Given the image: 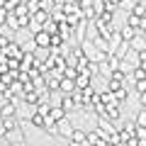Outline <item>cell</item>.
I'll return each mask as SVG.
<instances>
[{
    "label": "cell",
    "instance_id": "18",
    "mask_svg": "<svg viewBox=\"0 0 146 146\" xmlns=\"http://www.w3.org/2000/svg\"><path fill=\"white\" fill-rule=\"evenodd\" d=\"M141 36H144V39H146V32H144V34H141Z\"/></svg>",
    "mask_w": 146,
    "mask_h": 146
},
{
    "label": "cell",
    "instance_id": "1",
    "mask_svg": "<svg viewBox=\"0 0 146 146\" xmlns=\"http://www.w3.org/2000/svg\"><path fill=\"white\" fill-rule=\"evenodd\" d=\"M32 42H34V46H39V49H51V34L49 32H36L34 36H32Z\"/></svg>",
    "mask_w": 146,
    "mask_h": 146
},
{
    "label": "cell",
    "instance_id": "11",
    "mask_svg": "<svg viewBox=\"0 0 146 146\" xmlns=\"http://www.w3.org/2000/svg\"><path fill=\"white\" fill-rule=\"evenodd\" d=\"M7 29H12V32H20L22 29V25H20V20H17L15 15H12V12H7Z\"/></svg>",
    "mask_w": 146,
    "mask_h": 146
},
{
    "label": "cell",
    "instance_id": "8",
    "mask_svg": "<svg viewBox=\"0 0 146 146\" xmlns=\"http://www.w3.org/2000/svg\"><path fill=\"white\" fill-rule=\"evenodd\" d=\"M129 49H131V51H136V54H139V51H146V39H144L141 34H136L134 39L129 42Z\"/></svg>",
    "mask_w": 146,
    "mask_h": 146
},
{
    "label": "cell",
    "instance_id": "6",
    "mask_svg": "<svg viewBox=\"0 0 146 146\" xmlns=\"http://www.w3.org/2000/svg\"><path fill=\"white\" fill-rule=\"evenodd\" d=\"M90 73H78V76H76V78H73V83H76V90H85V88H90Z\"/></svg>",
    "mask_w": 146,
    "mask_h": 146
},
{
    "label": "cell",
    "instance_id": "9",
    "mask_svg": "<svg viewBox=\"0 0 146 146\" xmlns=\"http://www.w3.org/2000/svg\"><path fill=\"white\" fill-rule=\"evenodd\" d=\"M58 107L63 110V112H73V110H76V102H73V98L71 95H61V102H58Z\"/></svg>",
    "mask_w": 146,
    "mask_h": 146
},
{
    "label": "cell",
    "instance_id": "2",
    "mask_svg": "<svg viewBox=\"0 0 146 146\" xmlns=\"http://www.w3.org/2000/svg\"><path fill=\"white\" fill-rule=\"evenodd\" d=\"M73 129H76V127L71 124V119H68V117H63V119L56 122V131H58V136H63V139H68V136L73 134Z\"/></svg>",
    "mask_w": 146,
    "mask_h": 146
},
{
    "label": "cell",
    "instance_id": "13",
    "mask_svg": "<svg viewBox=\"0 0 146 146\" xmlns=\"http://www.w3.org/2000/svg\"><path fill=\"white\" fill-rule=\"evenodd\" d=\"M134 124H136V127H146V110H139V112H136Z\"/></svg>",
    "mask_w": 146,
    "mask_h": 146
},
{
    "label": "cell",
    "instance_id": "12",
    "mask_svg": "<svg viewBox=\"0 0 146 146\" xmlns=\"http://www.w3.org/2000/svg\"><path fill=\"white\" fill-rule=\"evenodd\" d=\"M32 124H34L36 129H44V127H46V117L39 115V112H34V115H32Z\"/></svg>",
    "mask_w": 146,
    "mask_h": 146
},
{
    "label": "cell",
    "instance_id": "4",
    "mask_svg": "<svg viewBox=\"0 0 146 146\" xmlns=\"http://www.w3.org/2000/svg\"><path fill=\"white\" fill-rule=\"evenodd\" d=\"M17 129V122L15 117H5V119H0V136H7L10 131Z\"/></svg>",
    "mask_w": 146,
    "mask_h": 146
},
{
    "label": "cell",
    "instance_id": "15",
    "mask_svg": "<svg viewBox=\"0 0 146 146\" xmlns=\"http://www.w3.org/2000/svg\"><path fill=\"white\" fill-rule=\"evenodd\" d=\"M17 5H22V0H5V5H3V10H5V12H12V10L17 7Z\"/></svg>",
    "mask_w": 146,
    "mask_h": 146
},
{
    "label": "cell",
    "instance_id": "10",
    "mask_svg": "<svg viewBox=\"0 0 146 146\" xmlns=\"http://www.w3.org/2000/svg\"><path fill=\"white\" fill-rule=\"evenodd\" d=\"M46 117H49V119H51V122H58V119H63V117H66V112H63V110H61V107H58V105H56V107H49Z\"/></svg>",
    "mask_w": 146,
    "mask_h": 146
},
{
    "label": "cell",
    "instance_id": "19",
    "mask_svg": "<svg viewBox=\"0 0 146 146\" xmlns=\"http://www.w3.org/2000/svg\"><path fill=\"white\" fill-rule=\"evenodd\" d=\"M0 78H3V71H0Z\"/></svg>",
    "mask_w": 146,
    "mask_h": 146
},
{
    "label": "cell",
    "instance_id": "14",
    "mask_svg": "<svg viewBox=\"0 0 146 146\" xmlns=\"http://www.w3.org/2000/svg\"><path fill=\"white\" fill-rule=\"evenodd\" d=\"M134 5H136L134 0H119V3H117V7H122V10H127V12L134 10Z\"/></svg>",
    "mask_w": 146,
    "mask_h": 146
},
{
    "label": "cell",
    "instance_id": "7",
    "mask_svg": "<svg viewBox=\"0 0 146 146\" xmlns=\"http://www.w3.org/2000/svg\"><path fill=\"white\" fill-rule=\"evenodd\" d=\"M15 102L12 100H5V102L0 105V119H5V117H15Z\"/></svg>",
    "mask_w": 146,
    "mask_h": 146
},
{
    "label": "cell",
    "instance_id": "3",
    "mask_svg": "<svg viewBox=\"0 0 146 146\" xmlns=\"http://www.w3.org/2000/svg\"><path fill=\"white\" fill-rule=\"evenodd\" d=\"M95 131H98L100 136H105V139H107L110 134H115V131H117V127H115V124H110V119L100 117V119H98V129H95Z\"/></svg>",
    "mask_w": 146,
    "mask_h": 146
},
{
    "label": "cell",
    "instance_id": "17",
    "mask_svg": "<svg viewBox=\"0 0 146 146\" xmlns=\"http://www.w3.org/2000/svg\"><path fill=\"white\" fill-rule=\"evenodd\" d=\"M139 102H141V110H146V93L139 95Z\"/></svg>",
    "mask_w": 146,
    "mask_h": 146
},
{
    "label": "cell",
    "instance_id": "16",
    "mask_svg": "<svg viewBox=\"0 0 146 146\" xmlns=\"http://www.w3.org/2000/svg\"><path fill=\"white\" fill-rule=\"evenodd\" d=\"M134 90H136V93H146V80H134Z\"/></svg>",
    "mask_w": 146,
    "mask_h": 146
},
{
    "label": "cell",
    "instance_id": "5",
    "mask_svg": "<svg viewBox=\"0 0 146 146\" xmlns=\"http://www.w3.org/2000/svg\"><path fill=\"white\" fill-rule=\"evenodd\" d=\"M58 93L61 95H73L76 93V83H73L71 78H63L61 76V80H58Z\"/></svg>",
    "mask_w": 146,
    "mask_h": 146
}]
</instances>
